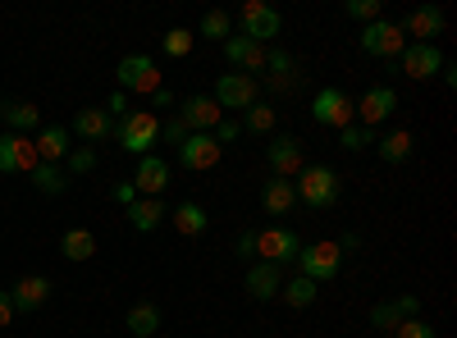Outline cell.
<instances>
[{"label":"cell","instance_id":"obj_40","mask_svg":"<svg viewBox=\"0 0 457 338\" xmlns=\"http://www.w3.org/2000/svg\"><path fill=\"white\" fill-rule=\"evenodd\" d=\"M96 169V152L92 146H73L69 152V174H92Z\"/></svg>","mask_w":457,"mask_h":338},{"label":"cell","instance_id":"obj_18","mask_svg":"<svg viewBox=\"0 0 457 338\" xmlns=\"http://www.w3.org/2000/svg\"><path fill=\"white\" fill-rule=\"evenodd\" d=\"M165 219H170L165 197H137V202L129 206V224H133V234H156Z\"/></svg>","mask_w":457,"mask_h":338},{"label":"cell","instance_id":"obj_21","mask_svg":"<svg viewBox=\"0 0 457 338\" xmlns=\"http://www.w3.org/2000/svg\"><path fill=\"white\" fill-rule=\"evenodd\" d=\"M133 187L142 197H161L165 187H170V165L161 156H142L137 161V174H133Z\"/></svg>","mask_w":457,"mask_h":338},{"label":"cell","instance_id":"obj_6","mask_svg":"<svg viewBox=\"0 0 457 338\" xmlns=\"http://www.w3.org/2000/svg\"><path fill=\"white\" fill-rule=\"evenodd\" d=\"M238 28H243V37H252V42L265 46L270 37L284 32V14L275 5H265V0H243L238 5Z\"/></svg>","mask_w":457,"mask_h":338},{"label":"cell","instance_id":"obj_8","mask_svg":"<svg viewBox=\"0 0 457 338\" xmlns=\"http://www.w3.org/2000/svg\"><path fill=\"white\" fill-rule=\"evenodd\" d=\"M357 46H361L366 55H385V60H398V55L407 51V32H403V23L375 19V23H366V28H361Z\"/></svg>","mask_w":457,"mask_h":338},{"label":"cell","instance_id":"obj_3","mask_svg":"<svg viewBox=\"0 0 457 338\" xmlns=\"http://www.w3.org/2000/svg\"><path fill=\"white\" fill-rule=\"evenodd\" d=\"M312 120L320 124V128H353V120H357V101L343 92V87H320L316 92V101H312Z\"/></svg>","mask_w":457,"mask_h":338},{"label":"cell","instance_id":"obj_50","mask_svg":"<svg viewBox=\"0 0 457 338\" xmlns=\"http://www.w3.org/2000/svg\"><path fill=\"white\" fill-rule=\"evenodd\" d=\"M357 247H361V234L357 229H348V234L338 238V251H357Z\"/></svg>","mask_w":457,"mask_h":338},{"label":"cell","instance_id":"obj_45","mask_svg":"<svg viewBox=\"0 0 457 338\" xmlns=\"http://www.w3.org/2000/svg\"><path fill=\"white\" fill-rule=\"evenodd\" d=\"M105 115H110V120H124V115H129V92H110Z\"/></svg>","mask_w":457,"mask_h":338},{"label":"cell","instance_id":"obj_4","mask_svg":"<svg viewBox=\"0 0 457 338\" xmlns=\"http://www.w3.org/2000/svg\"><path fill=\"white\" fill-rule=\"evenodd\" d=\"M297 251H302V238L293 229H284V224L256 229V260H265V266L284 270V266H293V260H297Z\"/></svg>","mask_w":457,"mask_h":338},{"label":"cell","instance_id":"obj_2","mask_svg":"<svg viewBox=\"0 0 457 338\" xmlns=\"http://www.w3.org/2000/svg\"><path fill=\"white\" fill-rule=\"evenodd\" d=\"M293 193H297V202H307L312 210H329V206H338V197H343V178H338V169H329V165H307V169L297 174Z\"/></svg>","mask_w":457,"mask_h":338},{"label":"cell","instance_id":"obj_32","mask_svg":"<svg viewBox=\"0 0 457 338\" xmlns=\"http://www.w3.org/2000/svg\"><path fill=\"white\" fill-rule=\"evenodd\" d=\"M28 178L37 183V193H42V197H60L64 187H69V183H64V169H60V165H37V169H32Z\"/></svg>","mask_w":457,"mask_h":338},{"label":"cell","instance_id":"obj_5","mask_svg":"<svg viewBox=\"0 0 457 338\" xmlns=\"http://www.w3.org/2000/svg\"><path fill=\"white\" fill-rule=\"evenodd\" d=\"M293 266L302 270V279H312V284H329L338 270H343V251H338V243H302V251H297V260Z\"/></svg>","mask_w":457,"mask_h":338},{"label":"cell","instance_id":"obj_43","mask_svg":"<svg viewBox=\"0 0 457 338\" xmlns=\"http://www.w3.org/2000/svg\"><path fill=\"white\" fill-rule=\"evenodd\" d=\"M211 137H215L220 146H224V142H238V137H243V124H238V120H220Z\"/></svg>","mask_w":457,"mask_h":338},{"label":"cell","instance_id":"obj_27","mask_svg":"<svg viewBox=\"0 0 457 338\" xmlns=\"http://www.w3.org/2000/svg\"><path fill=\"white\" fill-rule=\"evenodd\" d=\"M60 256L64 260H92L96 256V234L92 229H64V238H60Z\"/></svg>","mask_w":457,"mask_h":338},{"label":"cell","instance_id":"obj_7","mask_svg":"<svg viewBox=\"0 0 457 338\" xmlns=\"http://www.w3.org/2000/svg\"><path fill=\"white\" fill-rule=\"evenodd\" d=\"M114 83H120V92H137V96H151L161 87V69L151 55H124L120 64H114Z\"/></svg>","mask_w":457,"mask_h":338},{"label":"cell","instance_id":"obj_51","mask_svg":"<svg viewBox=\"0 0 457 338\" xmlns=\"http://www.w3.org/2000/svg\"><path fill=\"white\" fill-rule=\"evenodd\" d=\"M439 78H444V87H457V69L444 60V69H439Z\"/></svg>","mask_w":457,"mask_h":338},{"label":"cell","instance_id":"obj_24","mask_svg":"<svg viewBox=\"0 0 457 338\" xmlns=\"http://www.w3.org/2000/svg\"><path fill=\"white\" fill-rule=\"evenodd\" d=\"M170 219H174V234H183V238H202L211 229V215L202 202H179Z\"/></svg>","mask_w":457,"mask_h":338},{"label":"cell","instance_id":"obj_12","mask_svg":"<svg viewBox=\"0 0 457 338\" xmlns=\"http://www.w3.org/2000/svg\"><path fill=\"white\" fill-rule=\"evenodd\" d=\"M398 69L407 73L411 83H430L435 73L444 69V55H439V46H426V42H407V51L398 55Z\"/></svg>","mask_w":457,"mask_h":338},{"label":"cell","instance_id":"obj_29","mask_svg":"<svg viewBox=\"0 0 457 338\" xmlns=\"http://www.w3.org/2000/svg\"><path fill=\"white\" fill-rule=\"evenodd\" d=\"M275 124H279V110L270 101H256L243 110V133H275Z\"/></svg>","mask_w":457,"mask_h":338},{"label":"cell","instance_id":"obj_10","mask_svg":"<svg viewBox=\"0 0 457 338\" xmlns=\"http://www.w3.org/2000/svg\"><path fill=\"white\" fill-rule=\"evenodd\" d=\"M261 101V83L247 78V73H220L215 83V105L220 110H247Z\"/></svg>","mask_w":457,"mask_h":338},{"label":"cell","instance_id":"obj_34","mask_svg":"<svg viewBox=\"0 0 457 338\" xmlns=\"http://www.w3.org/2000/svg\"><path fill=\"white\" fill-rule=\"evenodd\" d=\"M197 32H202V37H211V42H220V46H224L228 37H234V19H228L224 10H206V14H202V28H197Z\"/></svg>","mask_w":457,"mask_h":338},{"label":"cell","instance_id":"obj_20","mask_svg":"<svg viewBox=\"0 0 457 338\" xmlns=\"http://www.w3.org/2000/svg\"><path fill=\"white\" fill-rule=\"evenodd\" d=\"M265 69H270V78H265V87L270 92H293L297 87V60L284 51V46H275V51H265Z\"/></svg>","mask_w":457,"mask_h":338},{"label":"cell","instance_id":"obj_14","mask_svg":"<svg viewBox=\"0 0 457 338\" xmlns=\"http://www.w3.org/2000/svg\"><path fill=\"white\" fill-rule=\"evenodd\" d=\"M394 110H398V92L385 87V83H375V87H366L361 101H357V120H361V128H370V124H385Z\"/></svg>","mask_w":457,"mask_h":338},{"label":"cell","instance_id":"obj_36","mask_svg":"<svg viewBox=\"0 0 457 338\" xmlns=\"http://www.w3.org/2000/svg\"><path fill=\"white\" fill-rule=\"evenodd\" d=\"M343 14L357 19V23H375V19H385V0H348Z\"/></svg>","mask_w":457,"mask_h":338},{"label":"cell","instance_id":"obj_28","mask_svg":"<svg viewBox=\"0 0 457 338\" xmlns=\"http://www.w3.org/2000/svg\"><path fill=\"white\" fill-rule=\"evenodd\" d=\"M129 329L137 334V338H156L161 334V307L156 302H137V307H129Z\"/></svg>","mask_w":457,"mask_h":338},{"label":"cell","instance_id":"obj_16","mask_svg":"<svg viewBox=\"0 0 457 338\" xmlns=\"http://www.w3.org/2000/svg\"><path fill=\"white\" fill-rule=\"evenodd\" d=\"M179 120L193 128V133H215V124H220L224 115H220L215 96H187V101L179 105Z\"/></svg>","mask_w":457,"mask_h":338},{"label":"cell","instance_id":"obj_1","mask_svg":"<svg viewBox=\"0 0 457 338\" xmlns=\"http://www.w3.org/2000/svg\"><path fill=\"white\" fill-rule=\"evenodd\" d=\"M161 137V115L156 110H129L124 120H114V142L124 146L129 156H151V146Z\"/></svg>","mask_w":457,"mask_h":338},{"label":"cell","instance_id":"obj_37","mask_svg":"<svg viewBox=\"0 0 457 338\" xmlns=\"http://www.w3.org/2000/svg\"><path fill=\"white\" fill-rule=\"evenodd\" d=\"M187 133H193V128H187L179 115H170V120H161V137H156V142H165V146H183Z\"/></svg>","mask_w":457,"mask_h":338},{"label":"cell","instance_id":"obj_48","mask_svg":"<svg viewBox=\"0 0 457 338\" xmlns=\"http://www.w3.org/2000/svg\"><path fill=\"white\" fill-rule=\"evenodd\" d=\"M234 247H238V256H243V260H247V256H256V229H243Z\"/></svg>","mask_w":457,"mask_h":338},{"label":"cell","instance_id":"obj_25","mask_svg":"<svg viewBox=\"0 0 457 338\" xmlns=\"http://www.w3.org/2000/svg\"><path fill=\"white\" fill-rule=\"evenodd\" d=\"M293 206H297V193H293V183H288V178H270V183L261 187V210H265V215L284 219Z\"/></svg>","mask_w":457,"mask_h":338},{"label":"cell","instance_id":"obj_31","mask_svg":"<svg viewBox=\"0 0 457 338\" xmlns=\"http://www.w3.org/2000/svg\"><path fill=\"white\" fill-rule=\"evenodd\" d=\"M411 156V133L407 128H394L389 137H379V161L385 165H403Z\"/></svg>","mask_w":457,"mask_h":338},{"label":"cell","instance_id":"obj_42","mask_svg":"<svg viewBox=\"0 0 457 338\" xmlns=\"http://www.w3.org/2000/svg\"><path fill=\"white\" fill-rule=\"evenodd\" d=\"M394 307H398L403 320H416V316H421V297H416V293H403V297H394Z\"/></svg>","mask_w":457,"mask_h":338},{"label":"cell","instance_id":"obj_49","mask_svg":"<svg viewBox=\"0 0 457 338\" xmlns=\"http://www.w3.org/2000/svg\"><path fill=\"white\" fill-rule=\"evenodd\" d=\"M151 105H156V110H170V105H174V92H170V87H156V92H151Z\"/></svg>","mask_w":457,"mask_h":338},{"label":"cell","instance_id":"obj_22","mask_svg":"<svg viewBox=\"0 0 457 338\" xmlns=\"http://www.w3.org/2000/svg\"><path fill=\"white\" fill-rule=\"evenodd\" d=\"M279 288H284V270L265 266V260H252L247 266V293L256 297V302H275Z\"/></svg>","mask_w":457,"mask_h":338},{"label":"cell","instance_id":"obj_19","mask_svg":"<svg viewBox=\"0 0 457 338\" xmlns=\"http://www.w3.org/2000/svg\"><path fill=\"white\" fill-rule=\"evenodd\" d=\"M32 146H37V156H42V165H60V161H69V128L64 124H42V133L32 137Z\"/></svg>","mask_w":457,"mask_h":338},{"label":"cell","instance_id":"obj_46","mask_svg":"<svg viewBox=\"0 0 457 338\" xmlns=\"http://www.w3.org/2000/svg\"><path fill=\"white\" fill-rule=\"evenodd\" d=\"M14 316H19V311H14L10 288H0V329H10V325H14Z\"/></svg>","mask_w":457,"mask_h":338},{"label":"cell","instance_id":"obj_15","mask_svg":"<svg viewBox=\"0 0 457 338\" xmlns=\"http://www.w3.org/2000/svg\"><path fill=\"white\" fill-rule=\"evenodd\" d=\"M51 293H55V284H51L46 275H23V279L10 288L14 311H42V307L51 302Z\"/></svg>","mask_w":457,"mask_h":338},{"label":"cell","instance_id":"obj_17","mask_svg":"<svg viewBox=\"0 0 457 338\" xmlns=\"http://www.w3.org/2000/svg\"><path fill=\"white\" fill-rule=\"evenodd\" d=\"M403 32H407V42H426V46H435V37L444 32V10H439V5L411 10L407 23H403Z\"/></svg>","mask_w":457,"mask_h":338},{"label":"cell","instance_id":"obj_44","mask_svg":"<svg viewBox=\"0 0 457 338\" xmlns=\"http://www.w3.org/2000/svg\"><path fill=\"white\" fill-rule=\"evenodd\" d=\"M0 174H14V133H0Z\"/></svg>","mask_w":457,"mask_h":338},{"label":"cell","instance_id":"obj_33","mask_svg":"<svg viewBox=\"0 0 457 338\" xmlns=\"http://www.w3.org/2000/svg\"><path fill=\"white\" fill-rule=\"evenodd\" d=\"M193 46H197V32H187V28H170V32L161 37V51H165L170 60L193 55Z\"/></svg>","mask_w":457,"mask_h":338},{"label":"cell","instance_id":"obj_13","mask_svg":"<svg viewBox=\"0 0 457 338\" xmlns=\"http://www.w3.org/2000/svg\"><path fill=\"white\" fill-rule=\"evenodd\" d=\"M265 51H270V46L252 42V37H243V32H234L224 42V60L234 64L238 73H247V78H252V73H265Z\"/></svg>","mask_w":457,"mask_h":338},{"label":"cell","instance_id":"obj_35","mask_svg":"<svg viewBox=\"0 0 457 338\" xmlns=\"http://www.w3.org/2000/svg\"><path fill=\"white\" fill-rule=\"evenodd\" d=\"M37 165H42V156H37V146H32V137L14 133V174H32Z\"/></svg>","mask_w":457,"mask_h":338},{"label":"cell","instance_id":"obj_47","mask_svg":"<svg viewBox=\"0 0 457 338\" xmlns=\"http://www.w3.org/2000/svg\"><path fill=\"white\" fill-rule=\"evenodd\" d=\"M110 197L120 202V206H133V202H137V187H133V178H129V183H114V187H110Z\"/></svg>","mask_w":457,"mask_h":338},{"label":"cell","instance_id":"obj_41","mask_svg":"<svg viewBox=\"0 0 457 338\" xmlns=\"http://www.w3.org/2000/svg\"><path fill=\"white\" fill-rule=\"evenodd\" d=\"M394 338H435V329H430L426 320H403V325L394 329Z\"/></svg>","mask_w":457,"mask_h":338},{"label":"cell","instance_id":"obj_11","mask_svg":"<svg viewBox=\"0 0 457 338\" xmlns=\"http://www.w3.org/2000/svg\"><path fill=\"white\" fill-rule=\"evenodd\" d=\"M220 156H224V146H220L211 133H187V142L179 146V165H183V169H193V174L215 169Z\"/></svg>","mask_w":457,"mask_h":338},{"label":"cell","instance_id":"obj_38","mask_svg":"<svg viewBox=\"0 0 457 338\" xmlns=\"http://www.w3.org/2000/svg\"><path fill=\"white\" fill-rule=\"evenodd\" d=\"M370 142H375V133L361 128V124H353V128H343V133H338V146H348V152H366Z\"/></svg>","mask_w":457,"mask_h":338},{"label":"cell","instance_id":"obj_39","mask_svg":"<svg viewBox=\"0 0 457 338\" xmlns=\"http://www.w3.org/2000/svg\"><path fill=\"white\" fill-rule=\"evenodd\" d=\"M370 325H375V329H385V334H394V329L403 325V316H398L394 302H379V307L370 311Z\"/></svg>","mask_w":457,"mask_h":338},{"label":"cell","instance_id":"obj_26","mask_svg":"<svg viewBox=\"0 0 457 338\" xmlns=\"http://www.w3.org/2000/svg\"><path fill=\"white\" fill-rule=\"evenodd\" d=\"M0 120H5L14 133H23V137H28L32 128L42 133V110H37L32 101H0Z\"/></svg>","mask_w":457,"mask_h":338},{"label":"cell","instance_id":"obj_30","mask_svg":"<svg viewBox=\"0 0 457 338\" xmlns=\"http://www.w3.org/2000/svg\"><path fill=\"white\" fill-rule=\"evenodd\" d=\"M279 297H284L293 311H307L316 297H320V284H312V279H302V275H297V279H288V284L279 288Z\"/></svg>","mask_w":457,"mask_h":338},{"label":"cell","instance_id":"obj_23","mask_svg":"<svg viewBox=\"0 0 457 338\" xmlns=\"http://www.w3.org/2000/svg\"><path fill=\"white\" fill-rule=\"evenodd\" d=\"M73 133H79L83 142H105V137H114V120L101 105H83L79 115H73Z\"/></svg>","mask_w":457,"mask_h":338},{"label":"cell","instance_id":"obj_9","mask_svg":"<svg viewBox=\"0 0 457 338\" xmlns=\"http://www.w3.org/2000/svg\"><path fill=\"white\" fill-rule=\"evenodd\" d=\"M265 165H270L275 178H297L302 169H307V146H302V137L284 133V137H275L270 146H265Z\"/></svg>","mask_w":457,"mask_h":338}]
</instances>
